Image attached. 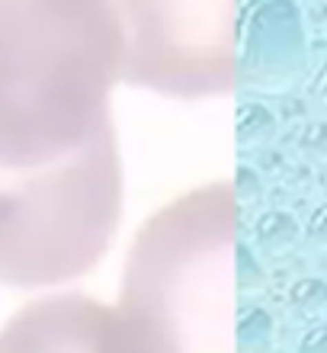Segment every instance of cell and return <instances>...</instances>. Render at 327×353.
I'll use <instances>...</instances> for the list:
<instances>
[{
    "instance_id": "1",
    "label": "cell",
    "mask_w": 327,
    "mask_h": 353,
    "mask_svg": "<svg viewBox=\"0 0 327 353\" xmlns=\"http://www.w3.org/2000/svg\"><path fill=\"white\" fill-rule=\"evenodd\" d=\"M122 42L109 0H0V164H42L112 125Z\"/></svg>"
},
{
    "instance_id": "3",
    "label": "cell",
    "mask_w": 327,
    "mask_h": 353,
    "mask_svg": "<svg viewBox=\"0 0 327 353\" xmlns=\"http://www.w3.org/2000/svg\"><path fill=\"white\" fill-rule=\"evenodd\" d=\"M122 81L177 100L222 97L238 77L234 0H109Z\"/></svg>"
},
{
    "instance_id": "2",
    "label": "cell",
    "mask_w": 327,
    "mask_h": 353,
    "mask_svg": "<svg viewBox=\"0 0 327 353\" xmlns=\"http://www.w3.org/2000/svg\"><path fill=\"white\" fill-rule=\"evenodd\" d=\"M122 215L116 125L65 158L0 164V283L55 286L103 261Z\"/></svg>"
}]
</instances>
